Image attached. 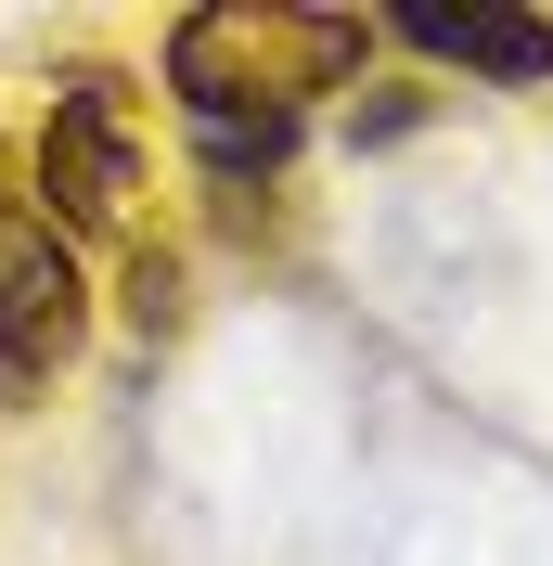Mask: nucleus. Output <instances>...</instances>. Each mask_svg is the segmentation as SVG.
I'll return each instance as SVG.
<instances>
[{"label":"nucleus","instance_id":"obj_1","mask_svg":"<svg viewBox=\"0 0 553 566\" xmlns=\"http://www.w3.org/2000/svg\"><path fill=\"white\" fill-rule=\"evenodd\" d=\"M39 193H52V232H116L142 193V91L116 65L52 77V116H39Z\"/></svg>","mask_w":553,"mask_h":566},{"label":"nucleus","instance_id":"obj_2","mask_svg":"<svg viewBox=\"0 0 553 566\" xmlns=\"http://www.w3.org/2000/svg\"><path fill=\"white\" fill-rule=\"evenodd\" d=\"M91 335V283H77L65 232L39 207H0V399L52 387V360H77Z\"/></svg>","mask_w":553,"mask_h":566},{"label":"nucleus","instance_id":"obj_3","mask_svg":"<svg viewBox=\"0 0 553 566\" xmlns=\"http://www.w3.org/2000/svg\"><path fill=\"white\" fill-rule=\"evenodd\" d=\"M386 27L413 39L425 65H463V77H489V91H553V13H515V0H399Z\"/></svg>","mask_w":553,"mask_h":566},{"label":"nucleus","instance_id":"obj_4","mask_svg":"<svg viewBox=\"0 0 553 566\" xmlns=\"http://www.w3.org/2000/svg\"><path fill=\"white\" fill-rule=\"evenodd\" d=\"M180 129H194V155H207L219 180H271L283 155H296V116L283 104H194Z\"/></svg>","mask_w":553,"mask_h":566},{"label":"nucleus","instance_id":"obj_5","mask_svg":"<svg viewBox=\"0 0 553 566\" xmlns=\"http://www.w3.org/2000/svg\"><path fill=\"white\" fill-rule=\"evenodd\" d=\"M129 322H142V335H180V258L168 245L129 258Z\"/></svg>","mask_w":553,"mask_h":566},{"label":"nucleus","instance_id":"obj_6","mask_svg":"<svg viewBox=\"0 0 553 566\" xmlns=\"http://www.w3.org/2000/svg\"><path fill=\"white\" fill-rule=\"evenodd\" d=\"M399 129H425V91H386V104L347 116V142H399Z\"/></svg>","mask_w":553,"mask_h":566}]
</instances>
